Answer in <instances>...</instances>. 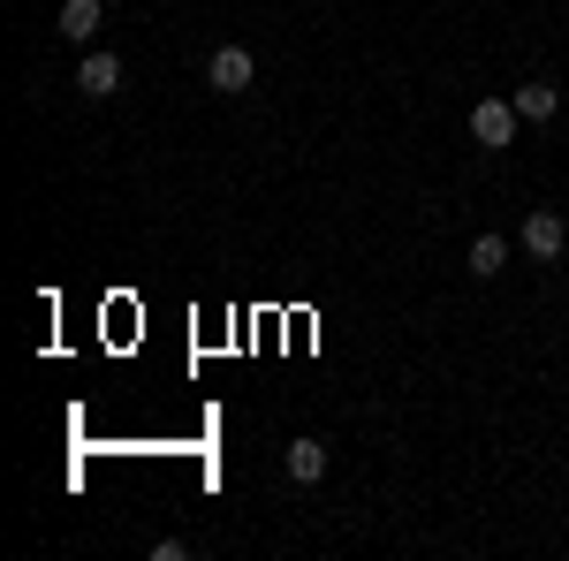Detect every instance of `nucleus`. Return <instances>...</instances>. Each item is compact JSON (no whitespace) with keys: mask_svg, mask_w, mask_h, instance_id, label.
<instances>
[{"mask_svg":"<svg viewBox=\"0 0 569 561\" xmlns=\"http://www.w3.org/2000/svg\"><path fill=\"white\" fill-rule=\"evenodd\" d=\"M327 478V440H289V485H319Z\"/></svg>","mask_w":569,"mask_h":561,"instance_id":"0eeeda50","label":"nucleus"},{"mask_svg":"<svg viewBox=\"0 0 569 561\" xmlns=\"http://www.w3.org/2000/svg\"><path fill=\"white\" fill-rule=\"evenodd\" d=\"M251 77H259V61H251L243 46H213V61H206V84H213L220 99H236V91H251Z\"/></svg>","mask_w":569,"mask_h":561,"instance_id":"f257e3e1","label":"nucleus"},{"mask_svg":"<svg viewBox=\"0 0 569 561\" xmlns=\"http://www.w3.org/2000/svg\"><path fill=\"white\" fill-rule=\"evenodd\" d=\"M99 23H107V0H61V39L91 46V39H99Z\"/></svg>","mask_w":569,"mask_h":561,"instance_id":"39448f33","label":"nucleus"},{"mask_svg":"<svg viewBox=\"0 0 569 561\" xmlns=\"http://www.w3.org/2000/svg\"><path fill=\"white\" fill-rule=\"evenodd\" d=\"M517 122H525V114H517L509 99H479V107H471V137H479L486 152H501V144H517Z\"/></svg>","mask_w":569,"mask_h":561,"instance_id":"f03ea898","label":"nucleus"},{"mask_svg":"<svg viewBox=\"0 0 569 561\" xmlns=\"http://www.w3.org/2000/svg\"><path fill=\"white\" fill-rule=\"evenodd\" d=\"M509 107H517L531 130H539V122H555V114H562V91H555V84H517V99H509Z\"/></svg>","mask_w":569,"mask_h":561,"instance_id":"423d86ee","label":"nucleus"},{"mask_svg":"<svg viewBox=\"0 0 569 561\" xmlns=\"http://www.w3.org/2000/svg\"><path fill=\"white\" fill-rule=\"evenodd\" d=\"M501 266H509V243H501V236H479V243H471V273H479V281H493Z\"/></svg>","mask_w":569,"mask_h":561,"instance_id":"6e6552de","label":"nucleus"},{"mask_svg":"<svg viewBox=\"0 0 569 561\" xmlns=\"http://www.w3.org/2000/svg\"><path fill=\"white\" fill-rule=\"evenodd\" d=\"M77 91H84V99H114V91H122V61H114V53H84Z\"/></svg>","mask_w":569,"mask_h":561,"instance_id":"20e7f679","label":"nucleus"},{"mask_svg":"<svg viewBox=\"0 0 569 561\" xmlns=\"http://www.w3.org/2000/svg\"><path fill=\"white\" fill-rule=\"evenodd\" d=\"M517 243H525V251H531L539 266H547V259H562V243H569L562 213H547V206H531V213H525V236H517Z\"/></svg>","mask_w":569,"mask_h":561,"instance_id":"7ed1b4c3","label":"nucleus"}]
</instances>
